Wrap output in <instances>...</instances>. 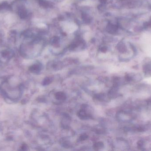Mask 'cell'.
I'll list each match as a JSON object with an SVG mask.
<instances>
[{
	"label": "cell",
	"instance_id": "obj_1",
	"mask_svg": "<svg viewBox=\"0 0 151 151\" xmlns=\"http://www.w3.org/2000/svg\"><path fill=\"white\" fill-rule=\"evenodd\" d=\"M17 12L21 18L26 19L28 16L27 10L23 5H19L17 8Z\"/></svg>",
	"mask_w": 151,
	"mask_h": 151
},
{
	"label": "cell",
	"instance_id": "obj_2",
	"mask_svg": "<svg viewBox=\"0 0 151 151\" xmlns=\"http://www.w3.org/2000/svg\"><path fill=\"white\" fill-rule=\"evenodd\" d=\"M78 116L80 118L82 119H86L89 117V115L86 113V111L84 110H81L78 113Z\"/></svg>",
	"mask_w": 151,
	"mask_h": 151
},
{
	"label": "cell",
	"instance_id": "obj_3",
	"mask_svg": "<svg viewBox=\"0 0 151 151\" xmlns=\"http://www.w3.org/2000/svg\"><path fill=\"white\" fill-rule=\"evenodd\" d=\"M55 98L58 100H64L66 98L65 94L62 92H57L55 95Z\"/></svg>",
	"mask_w": 151,
	"mask_h": 151
},
{
	"label": "cell",
	"instance_id": "obj_4",
	"mask_svg": "<svg viewBox=\"0 0 151 151\" xmlns=\"http://www.w3.org/2000/svg\"><path fill=\"white\" fill-rule=\"evenodd\" d=\"M9 8V6L7 2H4L1 4H0V11L7 9Z\"/></svg>",
	"mask_w": 151,
	"mask_h": 151
},
{
	"label": "cell",
	"instance_id": "obj_5",
	"mask_svg": "<svg viewBox=\"0 0 151 151\" xmlns=\"http://www.w3.org/2000/svg\"><path fill=\"white\" fill-rule=\"evenodd\" d=\"M40 66L39 65H34L30 67V70L31 72H39L40 71Z\"/></svg>",
	"mask_w": 151,
	"mask_h": 151
},
{
	"label": "cell",
	"instance_id": "obj_6",
	"mask_svg": "<svg viewBox=\"0 0 151 151\" xmlns=\"http://www.w3.org/2000/svg\"><path fill=\"white\" fill-rule=\"evenodd\" d=\"M52 79L50 77H47L44 79L43 81V85L44 86H47V85H49L52 82Z\"/></svg>",
	"mask_w": 151,
	"mask_h": 151
},
{
	"label": "cell",
	"instance_id": "obj_7",
	"mask_svg": "<svg viewBox=\"0 0 151 151\" xmlns=\"http://www.w3.org/2000/svg\"><path fill=\"white\" fill-rule=\"evenodd\" d=\"M104 146V144L103 143L100 142H99L96 143L94 144L93 147L95 149L98 150V149H100V148H102Z\"/></svg>",
	"mask_w": 151,
	"mask_h": 151
},
{
	"label": "cell",
	"instance_id": "obj_8",
	"mask_svg": "<svg viewBox=\"0 0 151 151\" xmlns=\"http://www.w3.org/2000/svg\"><path fill=\"white\" fill-rule=\"evenodd\" d=\"M88 138V136L86 134L82 135L80 136V140L81 141H85V140H87Z\"/></svg>",
	"mask_w": 151,
	"mask_h": 151
},
{
	"label": "cell",
	"instance_id": "obj_9",
	"mask_svg": "<svg viewBox=\"0 0 151 151\" xmlns=\"http://www.w3.org/2000/svg\"><path fill=\"white\" fill-rule=\"evenodd\" d=\"M20 1H21V0H20Z\"/></svg>",
	"mask_w": 151,
	"mask_h": 151
}]
</instances>
